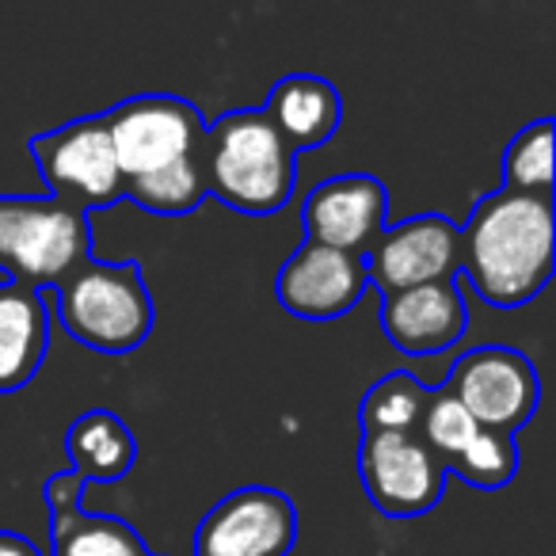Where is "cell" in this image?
Instances as JSON below:
<instances>
[{"mask_svg":"<svg viewBox=\"0 0 556 556\" xmlns=\"http://www.w3.org/2000/svg\"><path fill=\"white\" fill-rule=\"evenodd\" d=\"M556 267V210L548 194L492 191L462 229L457 275L492 309H522L548 287Z\"/></svg>","mask_w":556,"mask_h":556,"instance_id":"obj_1","label":"cell"},{"mask_svg":"<svg viewBox=\"0 0 556 556\" xmlns=\"http://www.w3.org/2000/svg\"><path fill=\"white\" fill-rule=\"evenodd\" d=\"M206 194L248 217L278 214L294 199L298 153L270 126L263 108L229 111L206 126L199 146Z\"/></svg>","mask_w":556,"mask_h":556,"instance_id":"obj_2","label":"cell"},{"mask_svg":"<svg viewBox=\"0 0 556 556\" xmlns=\"http://www.w3.org/2000/svg\"><path fill=\"white\" fill-rule=\"evenodd\" d=\"M58 317L77 343L103 355H130L153 332V298L134 260H92L70 270L54 287Z\"/></svg>","mask_w":556,"mask_h":556,"instance_id":"obj_3","label":"cell"},{"mask_svg":"<svg viewBox=\"0 0 556 556\" xmlns=\"http://www.w3.org/2000/svg\"><path fill=\"white\" fill-rule=\"evenodd\" d=\"M88 210L54 194H0V287L24 282L54 290L77 263L88 260Z\"/></svg>","mask_w":556,"mask_h":556,"instance_id":"obj_4","label":"cell"},{"mask_svg":"<svg viewBox=\"0 0 556 556\" xmlns=\"http://www.w3.org/2000/svg\"><path fill=\"white\" fill-rule=\"evenodd\" d=\"M111 149L123 179H141L168 164L194 156L206 134V118L179 96H134L103 111Z\"/></svg>","mask_w":556,"mask_h":556,"instance_id":"obj_5","label":"cell"},{"mask_svg":"<svg viewBox=\"0 0 556 556\" xmlns=\"http://www.w3.org/2000/svg\"><path fill=\"white\" fill-rule=\"evenodd\" d=\"M31 161L47 179L50 194L80 210H100L126 199V179L118 172L103 115H85L31 138Z\"/></svg>","mask_w":556,"mask_h":556,"instance_id":"obj_6","label":"cell"},{"mask_svg":"<svg viewBox=\"0 0 556 556\" xmlns=\"http://www.w3.org/2000/svg\"><path fill=\"white\" fill-rule=\"evenodd\" d=\"M358 477L366 500L386 518H419L446 492V465L416 431H366L358 446Z\"/></svg>","mask_w":556,"mask_h":556,"instance_id":"obj_7","label":"cell"},{"mask_svg":"<svg viewBox=\"0 0 556 556\" xmlns=\"http://www.w3.org/2000/svg\"><path fill=\"white\" fill-rule=\"evenodd\" d=\"M462 408L488 431L515 434L538 412L541 381L533 363L515 348H472L450 370L446 386Z\"/></svg>","mask_w":556,"mask_h":556,"instance_id":"obj_8","label":"cell"},{"mask_svg":"<svg viewBox=\"0 0 556 556\" xmlns=\"http://www.w3.org/2000/svg\"><path fill=\"white\" fill-rule=\"evenodd\" d=\"M294 541V500L278 488L248 484L202 515L194 530V556H290Z\"/></svg>","mask_w":556,"mask_h":556,"instance_id":"obj_9","label":"cell"},{"mask_svg":"<svg viewBox=\"0 0 556 556\" xmlns=\"http://www.w3.org/2000/svg\"><path fill=\"white\" fill-rule=\"evenodd\" d=\"M366 278L386 294L457 278L462 263V225L442 214H419L401 225H386L366 248Z\"/></svg>","mask_w":556,"mask_h":556,"instance_id":"obj_10","label":"cell"},{"mask_svg":"<svg viewBox=\"0 0 556 556\" xmlns=\"http://www.w3.org/2000/svg\"><path fill=\"white\" fill-rule=\"evenodd\" d=\"M370 278L358 252L328 248L317 240H302L294 255L275 275V298L290 317L336 320L363 302Z\"/></svg>","mask_w":556,"mask_h":556,"instance_id":"obj_11","label":"cell"},{"mask_svg":"<svg viewBox=\"0 0 556 556\" xmlns=\"http://www.w3.org/2000/svg\"><path fill=\"white\" fill-rule=\"evenodd\" d=\"M386 214H389L386 184L366 176V172H348V176L325 179V184H317L305 194L302 229L305 240L366 255V248L386 229Z\"/></svg>","mask_w":556,"mask_h":556,"instance_id":"obj_12","label":"cell"},{"mask_svg":"<svg viewBox=\"0 0 556 556\" xmlns=\"http://www.w3.org/2000/svg\"><path fill=\"white\" fill-rule=\"evenodd\" d=\"M381 332L401 355L427 358L454 348L469 332V305H465L457 278H439L427 287H412L381 298Z\"/></svg>","mask_w":556,"mask_h":556,"instance_id":"obj_13","label":"cell"},{"mask_svg":"<svg viewBox=\"0 0 556 556\" xmlns=\"http://www.w3.org/2000/svg\"><path fill=\"white\" fill-rule=\"evenodd\" d=\"M263 115L270 118V126L282 134V141L294 153H309L340 130L343 100L332 80L317 77V73H290L270 88Z\"/></svg>","mask_w":556,"mask_h":556,"instance_id":"obj_14","label":"cell"},{"mask_svg":"<svg viewBox=\"0 0 556 556\" xmlns=\"http://www.w3.org/2000/svg\"><path fill=\"white\" fill-rule=\"evenodd\" d=\"M50 343V313L42 290L24 282L0 287V393H16L39 374Z\"/></svg>","mask_w":556,"mask_h":556,"instance_id":"obj_15","label":"cell"},{"mask_svg":"<svg viewBox=\"0 0 556 556\" xmlns=\"http://www.w3.org/2000/svg\"><path fill=\"white\" fill-rule=\"evenodd\" d=\"M65 454H70L73 472L92 484H111L123 480L138 462V439L130 434V427L108 408H92L85 416H77L65 431Z\"/></svg>","mask_w":556,"mask_h":556,"instance_id":"obj_16","label":"cell"},{"mask_svg":"<svg viewBox=\"0 0 556 556\" xmlns=\"http://www.w3.org/2000/svg\"><path fill=\"white\" fill-rule=\"evenodd\" d=\"M50 556H153L141 533L115 515H88L85 507L50 515Z\"/></svg>","mask_w":556,"mask_h":556,"instance_id":"obj_17","label":"cell"},{"mask_svg":"<svg viewBox=\"0 0 556 556\" xmlns=\"http://www.w3.org/2000/svg\"><path fill=\"white\" fill-rule=\"evenodd\" d=\"M126 199H134L141 210L161 217H179L199 210V202L206 199V179H202L199 153L184 156V161L168 164V168L153 172V176L126 179Z\"/></svg>","mask_w":556,"mask_h":556,"instance_id":"obj_18","label":"cell"},{"mask_svg":"<svg viewBox=\"0 0 556 556\" xmlns=\"http://www.w3.org/2000/svg\"><path fill=\"white\" fill-rule=\"evenodd\" d=\"M427 401H431V389L424 381H416L412 374L396 370L386 374L378 386H370V393L363 396V408H358V424L366 431H396L408 434L419 427Z\"/></svg>","mask_w":556,"mask_h":556,"instance_id":"obj_19","label":"cell"},{"mask_svg":"<svg viewBox=\"0 0 556 556\" xmlns=\"http://www.w3.org/2000/svg\"><path fill=\"white\" fill-rule=\"evenodd\" d=\"M553 146L556 130L553 118H533L530 126L510 138L503 153V184L518 194H548L553 199Z\"/></svg>","mask_w":556,"mask_h":556,"instance_id":"obj_20","label":"cell"},{"mask_svg":"<svg viewBox=\"0 0 556 556\" xmlns=\"http://www.w3.org/2000/svg\"><path fill=\"white\" fill-rule=\"evenodd\" d=\"M446 472L462 477L465 484L472 488H484V492H495V488H507L518 472V446H515V434H503V431H488L480 427L477 439L446 465Z\"/></svg>","mask_w":556,"mask_h":556,"instance_id":"obj_21","label":"cell"},{"mask_svg":"<svg viewBox=\"0 0 556 556\" xmlns=\"http://www.w3.org/2000/svg\"><path fill=\"white\" fill-rule=\"evenodd\" d=\"M480 424L462 408L450 389H431V401H427L424 416H419L416 434L442 457V465H450L472 439H477Z\"/></svg>","mask_w":556,"mask_h":556,"instance_id":"obj_22","label":"cell"},{"mask_svg":"<svg viewBox=\"0 0 556 556\" xmlns=\"http://www.w3.org/2000/svg\"><path fill=\"white\" fill-rule=\"evenodd\" d=\"M85 484L88 480L80 472L65 469V472H54L47 480V507L50 515H65V510H77L80 500H85Z\"/></svg>","mask_w":556,"mask_h":556,"instance_id":"obj_23","label":"cell"},{"mask_svg":"<svg viewBox=\"0 0 556 556\" xmlns=\"http://www.w3.org/2000/svg\"><path fill=\"white\" fill-rule=\"evenodd\" d=\"M0 556H42L35 541H27L16 530H0Z\"/></svg>","mask_w":556,"mask_h":556,"instance_id":"obj_24","label":"cell"}]
</instances>
